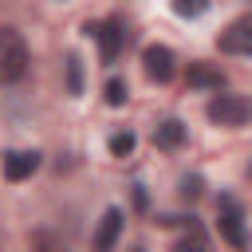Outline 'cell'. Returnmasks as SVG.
Here are the masks:
<instances>
[{"label":"cell","instance_id":"6","mask_svg":"<svg viewBox=\"0 0 252 252\" xmlns=\"http://www.w3.org/2000/svg\"><path fill=\"white\" fill-rule=\"evenodd\" d=\"M220 51L224 55H248L252 51V20H236L232 28L220 32Z\"/></svg>","mask_w":252,"mask_h":252},{"label":"cell","instance_id":"12","mask_svg":"<svg viewBox=\"0 0 252 252\" xmlns=\"http://www.w3.org/2000/svg\"><path fill=\"white\" fill-rule=\"evenodd\" d=\"M130 150H134V134H130V130L110 134V154H114V158H126Z\"/></svg>","mask_w":252,"mask_h":252},{"label":"cell","instance_id":"8","mask_svg":"<svg viewBox=\"0 0 252 252\" xmlns=\"http://www.w3.org/2000/svg\"><path fill=\"white\" fill-rule=\"evenodd\" d=\"M118 232H122V209H106L94 232V252H110L118 244Z\"/></svg>","mask_w":252,"mask_h":252},{"label":"cell","instance_id":"7","mask_svg":"<svg viewBox=\"0 0 252 252\" xmlns=\"http://www.w3.org/2000/svg\"><path fill=\"white\" fill-rule=\"evenodd\" d=\"M35 169H39V154L35 150H12V154H4V177L8 181H24Z\"/></svg>","mask_w":252,"mask_h":252},{"label":"cell","instance_id":"9","mask_svg":"<svg viewBox=\"0 0 252 252\" xmlns=\"http://www.w3.org/2000/svg\"><path fill=\"white\" fill-rule=\"evenodd\" d=\"M154 142H158L161 150H177V146L185 142V126H181L177 118H165V122L154 126Z\"/></svg>","mask_w":252,"mask_h":252},{"label":"cell","instance_id":"2","mask_svg":"<svg viewBox=\"0 0 252 252\" xmlns=\"http://www.w3.org/2000/svg\"><path fill=\"white\" fill-rule=\"evenodd\" d=\"M209 118L217 126H244L248 122V98L244 94H217L209 102Z\"/></svg>","mask_w":252,"mask_h":252},{"label":"cell","instance_id":"5","mask_svg":"<svg viewBox=\"0 0 252 252\" xmlns=\"http://www.w3.org/2000/svg\"><path fill=\"white\" fill-rule=\"evenodd\" d=\"M83 32H87L91 39H98V47H102V59H114V55H118V47H122V24H118V20L87 24Z\"/></svg>","mask_w":252,"mask_h":252},{"label":"cell","instance_id":"11","mask_svg":"<svg viewBox=\"0 0 252 252\" xmlns=\"http://www.w3.org/2000/svg\"><path fill=\"white\" fill-rule=\"evenodd\" d=\"M173 252H209V240L201 236V228H197V224H189V236H181Z\"/></svg>","mask_w":252,"mask_h":252},{"label":"cell","instance_id":"1","mask_svg":"<svg viewBox=\"0 0 252 252\" xmlns=\"http://www.w3.org/2000/svg\"><path fill=\"white\" fill-rule=\"evenodd\" d=\"M28 71V43L16 28H0V83H20Z\"/></svg>","mask_w":252,"mask_h":252},{"label":"cell","instance_id":"3","mask_svg":"<svg viewBox=\"0 0 252 252\" xmlns=\"http://www.w3.org/2000/svg\"><path fill=\"white\" fill-rule=\"evenodd\" d=\"M217 228H220V236H224L236 252H244V248H248V236H244V213H240V205H236L232 197H224V201H220Z\"/></svg>","mask_w":252,"mask_h":252},{"label":"cell","instance_id":"17","mask_svg":"<svg viewBox=\"0 0 252 252\" xmlns=\"http://www.w3.org/2000/svg\"><path fill=\"white\" fill-rule=\"evenodd\" d=\"M134 252H142V248H134Z\"/></svg>","mask_w":252,"mask_h":252},{"label":"cell","instance_id":"15","mask_svg":"<svg viewBox=\"0 0 252 252\" xmlns=\"http://www.w3.org/2000/svg\"><path fill=\"white\" fill-rule=\"evenodd\" d=\"M173 12H177V16H201V12H205V4H189V0H177V4H173Z\"/></svg>","mask_w":252,"mask_h":252},{"label":"cell","instance_id":"10","mask_svg":"<svg viewBox=\"0 0 252 252\" xmlns=\"http://www.w3.org/2000/svg\"><path fill=\"white\" fill-rule=\"evenodd\" d=\"M189 87H217V91H220V87H224V75L197 63V67H189Z\"/></svg>","mask_w":252,"mask_h":252},{"label":"cell","instance_id":"14","mask_svg":"<svg viewBox=\"0 0 252 252\" xmlns=\"http://www.w3.org/2000/svg\"><path fill=\"white\" fill-rule=\"evenodd\" d=\"M106 102H110V106H122V102H126V83H122V79H110V83H106Z\"/></svg>","mask_w":252,"mask_h":252},{"label":"cell","instance_id":"16","mask_svg":"<svg viewBox=\"0 0 252 252\" xmlns=\"http://www.w3.org/2000/svg\"><path fill=\"white\" fill-rule=\"evenodd\" d=\"M197 193H201V177H185V181H181V197L189 201V197H197Z\"/></svg>","mask_w":252,"mask_h":252},{"label":"cell","instance_id":"13","mask_svg":"<svg viewBox=\"0 0 252 252\" xmlns=\"http://www.w3.org/2000/svg\"><path fill=\"white\" fill-rule=\"evenodd\" d=\"M67 87H71V94L83 91V63H79V55L67 59Z\"/></svg>","mask_w":252,"mask_h":252},{"label":"cell","instance_id":"4","mask_svg":"<svg viewBox=\"0 0 252 252\" xmlns=\"http://www.w3.org/2000/svg\"><path fill=\"white\" fill-rule=\"evenodd\" d=\"M142 63H146V75H150L154 83H169L173 71H177V59H173V51H169L165 43H150V47L142 51Z\"/></svg>","mask_w":252,"mask_h":252}]
</instances>
